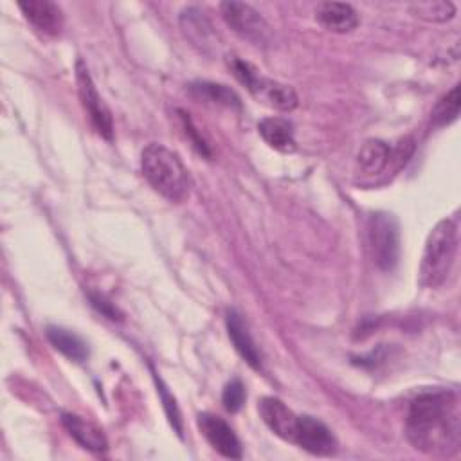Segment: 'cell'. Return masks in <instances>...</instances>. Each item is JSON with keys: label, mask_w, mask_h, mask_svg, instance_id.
<instances>
[{"label": "cell", "mask_w": 461, "mask_h": 461, "mask_svg": "<svg viewBox=\"0 0 461 461\" xmlns=\"http://www.w3.org/2000/svg\"><path fill=\"white\" fill-rule=\"evenodd\" d=\"M405 432L411 445L423 454L454 456L461 445L457 396L447 389L420 393L409 405Z\"/></svg>", "instance_id": "obj_1"}, {"label": "cell", "mask_w": 461, "mask_h": 461, "mask_svg": "<svg viewBox=\"0 0 461 461\" xmlns=\"http://www.w3.org/2000/svg\"><path fill=\"white\" fill-rule=\"evenodd\" d=\"M140 167L148 184L166 200L180 203L189 196L191 178L180 157L169 148L151 142L140 153Z\"/></svg>", "instance_id": "obj_2"}, {"label": "cell", "mask_w": 461, "mask_h": 461, "mask_svg": "<svg viewBox=\"0 0 461 461\" xmlns=\"http://www.w3.org/2000/svg\"><path fill=\"white\" fill-rule=\"evenodd\" d=\"M457 250V223L445 218L430 230L420 265V285L425 288L441 286L452 268Z\"/></svg>", "instance_id": "obj_3"}, {"label": "cell", "mask_w": 461, "mask_h": 461, "mask_svg": "<svg viewBox=\"0 0 461 461\" xmlns=\"http://www.w3.org/2000/svg\"><path fill=\"white\" fill-rule=\"evenodd\" d=\"M227 65L234 77L256 97V101L281 112H290L297 106V94L292 86L265 77L254 65L236 56H229Z\"/></svg>", "instance_id": "obj_4"}, {"label": "cell", "mask_w": 461, "mask_h": 461, "mask_svg": "<svg viewBox=\"0 0 461 461\" xmlns=\"http://www.w3.org/2000/svg\"><path fill=\"white\" fill-rule=\"evenodd\" d=\"M367 238L375 265L384 272L393 270L400 258V227L394 214L384 211L373 212L367 225Z\"/></svg>", "instance_id": "obj_5"}, {"label": "cell", "mask_w": 461, "mask_h": 461, "mask_svg": "<svg viewBox=\"0 0 461 461\" xmlns=\"http://www.w3.org/2000/svg\"><path fill=\"white\" fill-rule=\"evenodd\" d=\"M220 11L225 23L243 40L258 47L267 45L272 40L270 25L252 5L243 2H223Z\"/></svg>", "instance_id": "obj_6"}, {"label": "cell", "mask_w": 461, "mask_h": 461, "mask_svg": "<svg viewBox=\"0 0 461 461\" xmlns=\"http://www.w3.org/2000/svg\"><path fill=\"white\" fill-rule=\"evenodd\" d=\"M76 81H77V94H79L81 106H83L85 113L88 115L92 128L103 139L112 140L113 139L112 113H110L108 106L104 104V101L101 99V95L97 94V88L88 74V68L85 67V63L81 59L76 65Z\"/></svg>", "instance_id": "obj_7"}, {"label": "cell", "mask_w": 461, "mask_h": 461, "mask_svg": "<svg viewBox=\"0 0 461 461\" xmlns=\"http://www.w3.org/2000/svg\"><path fill=\"white\" fill-rule=\"evenodd\" d=\"M294 443L315 456H331L339 448L337 438L333 436L331 429L321 420L308 414L299 416Z\"/></svg>", "instance_id": "obj_8"}, {"label": "cell", "mask_w": 461, "mask_h": 461, "mask_svg": "<svg viewBox=\"0 0 461 461\" xmlns=\"http://www.w3.org/2000/svg\"><path fill=\"white\" fill-rule=\"evenodd\" d=\"M198 429L202 430L203 438L209 441V445L221 454L223 457L230 459H240L243 456L241 452V443L232 430V427L220 416L211 414V412H202L198 414Z\"/></svg>", "instance_id": "obj_9"}, {"label": "cell", "mask_w": 461, "mask_h": 461, "mask_svg": "<svg viewBox=\"0 0 461 461\" xmlns=\"http://www.w3.org/2000/svg\"><path fill=\"white\" fill-rule=\"evenodd\" d=\"M258 411L265 421V425L281 439L294 443L295 429L299 414H295L290 407H286L279 398L265 396L261 398Z\"/></svg>", "instance_id": "obj_10"}, {"label": "cell", "mask_w": 461, "mask_h": 461, "mask_svg": "<svg viewBox=\"0 0 461 461\" xmlns=\"http://www.w3.org/2000/svg\"><path fill=\"white\" fill-rule=\"evenodd\" d=\"M25 20L41 34L58 36L63 29V13L58 4L50 0H25L18 2Z\"/></svg>", "instance_id": "obj_11"}, {"label": "cell", "mask_w": 461, "mask_h": 461, "mask_svg": "<svg viewBox=\"0 0 461 461\" xmlns=\"http://www.w3.org/2000/svg\"><path fill=\"white\" fill-rule=\"evenodd\" d=\"M225 324H227V333L229 339L232 340L236 351L240 353V357L252 367V369H261V353L249 331L247 322L243 321V317L229 308L225 313Z\"/></svg>", "instance_id": "obj_12"}, {"label": "cell", "mask_w": 461, "mask_h": 461, "mask_svg": "<svg viewBox=\"0 0 461 461\" xmlns=\"http://www.w3.org/2000/svg\"><path fill=\"white\" fill-rule=\"evenodd\" d=\"M61 423L67 429V432L86 450L92 452H104L108 448L106 436L103 430L94 425L92 421L85 420L83 416L72 414V412H63L61 414Z\"/></svg>", "instance_id": "obj_13"}, {"label": "cell", "mask_w": 461, "mask_h": 461, "mask_svg": "<svg viewBox=\"0 0 461 461\" xmlns=\"http://www.w3.org/2000/svg\"><path fill=\"white\" fill-rule=\"evenodd\" d=\"M319 23L331 32H349L358 25V14L349 4L340 2H322L315 9Z\"/></svg>", "instance_id": "obj_14"}, {"label": "cell", "mask_w": 461, "mask_h": 461, "mask_svg": "<svg viewBox=\"0 0 461 461\" xmlns=\"http://www.w3.org/2000/svg\"><path fill=\"white\" fill-rule=\"evenodd\" d=\"M258 131L261 139L281 153H292L295 149L294 126L283 117H265L258 122Z\"/></svg>", "instance_id": "obj_15"}, {"label": "cell", "mask_w": 461, "mask_h": 461, "mask_svg": "<svg viewBox=\"0 0 461 461\" xmlns=\"http://www.w3.org/2000/svg\"><path fill=\"white\" fill-rule=\"evenodd\" d=\"M180 27L182 32L185 34V38H189V41L193 45H198L202 50H205L214 36L212 25L207 20V16L203 14V11H200L198 7H187L180 13Z\"/></svg>", "instance_id": "obj_16"}, {"label": "cell", "mask_w": 461, "mask_h": 461, "mask_svg": "<svg viewBox=\"0 0 461 461\" xmlns=\"http://www.w3.org/2000/svg\"><path fill=\"white\" fill-rule=\"evenodd\" d=\"M45 335H47L49 342L54 346V349H58L68 360L85 362L88 358V348H86L85 340L79 335H76L74 331L50 324L45 328Z\"/></svg>", "instance_id": "obj_17"}, {"label": "cell", "mask_w": 461, "mask_h": 461, "mask_svg": "<svg viewBox=\"0 0 461 461\" xmlns=\"http://www.w3.org/2000/svg\"><path fill=\"white\" fill-rule=\"evenodd\" d=\"M391 158V148L380 139H369L362 144L357 155V166L366 175H378L385 169Z\"/></svg>", "instance_id": "obj_18"}, {"label": "cell", "mask_w": 461, "mask_h": 461, "mask_svg": "<svg viewBox=\"0 0 461 461\" xmlns=\"http://www.w3.org/2000/svg\"><path fill=\"white\" fill-rule=\"evenodd\" d=\"M189 92L193 97L212 103V104H220V106H227V108H241V101L238 97V94L229 88L227 85H220V83H211V81H196L189 85Z\"/></svg>", "instance_id": "obj_19"}, {"label": "cell", "mask_w": 461, "mask_h": 461, "mask_svg": "<svg viewBox=\"0 0 461 461\" xmlns=\"http://www.w3.org/2000/svg\"><path fill=\"white\" fill-rule=\"evenodd\" d=\"M409 11L425 22H447L456 14V7L448 0H427V2H412Z\"/></svg>", "instance_id": "obj_20"}, {"label": "cell", "mask_w": 461, "mask_h": 461, "mask_svg": "<svg viewBox=\"0 0 461 461\" xmlns=\"http://www.w3.org/2000/svg\"><path fill=\"white\" fill-rule=\"evenodd\" d=\"M459 113V85L452 86L450 92H447L432 108L430 121L434 126H445L452 121H456Z\"/></svg>", "instance_id": "obj_21"}, {"label": "cell", "mask_w": 461, "mask_h": 461, "mask_svg": "<svg viewBox=\"0 0 461 461\" xmlns=\"http://www.w3.org/2000/svg\"><path fill=\"white\" fill-rule=\"evenodd\" d=\"M245 385L240 378H232L230 382L225 384L223 387V393H221V403L225 407V411L229 412H238L243 403H245Z\"/></svg>", "instance_id": "obj_22"}, {"label": "cell", "mask_w": 461, "mask_h": 461, "mask_svg": "<svg viewBox=\"0 0 461 461\" xmlns=\"http://www.w3.org/2000/svg\"><path fill=\"white\" fill-rule=\"evenodd\" d=\"M153 378L157 382V387H158V393H160V398H162V403H164V411H166V416L169 420V423L173 425L175 432L178 436H182V420H180V412H178V407H176V402L175 398L169 394L167 387L164 385V382L157 376V373H153Z\"/></svg>", "instance_id": "obj_23"}, {"label": "cell", "mask_w": 461, "mask_h": 461, "mask_svg": "<svg viewBox=\"0 0 461 461\" xmlns=\"http://www.w3.org/2000/svg\"><path fill=\"white\" fill-rule=\"evenodd\" d=\"M178 113H180V119H182V124H184V130H185V135H189V139L193 140V146L203 155V157H207V158H211V149H209V144L205 142V139L200 135V131L196 130V126H194V122H193V119L189 117V113L187 112H184V110H178Z\"/></svg>", "instance_id": "obj_24"}, {"label": "cell", "mask_w": 461, "mask_h": 461, "mask_svg": "<svg viewBox=\"0 0 461 461\" xmlns=\"http://www.w3.org/2000/svg\"><path fill=\"white\" fill-rule=\"evenodd\" d=\"M88 299H90V304H92L99 313H103L106 319H110V321H121V319H122V315H121V312L115 308V304H113L110 299H106L103 294H99V292H88Z\"/></svg>", "instance_id": "obj_25"}]
</instances>
